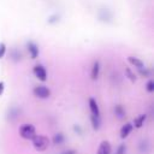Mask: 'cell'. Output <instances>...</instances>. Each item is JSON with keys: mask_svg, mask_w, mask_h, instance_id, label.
Instances as JSON below:
<instances>
[{"mask_svg": "<svg viewBox=\"0 0 154 154\" xmlns=\"http://www.w3.org/2000/svg\"><path fill=\"white\" fill-rule=\"evenodd\" d=\"M90 119H91V124H93L94 130H99L100 124H101V122H100V117H94V116H91Z\"/></svg>", "mask_w": 154, "mask_h": 154, "instance_id": "4fadbf2b", "label": "cell"}, {"mask_svg": "<svg viewBox=\"0 0 154 154\" xmlns=\"http://www.w3.org/2000/svg\"><path fill=\"white\" fill-rule=\"evenodd\" d=\"M114 114H116V117L118 119H124V117H125V109H124V107L122 105H117L114 107Z\"/></svg>", "mask_w": 154, "mask_h": 154, "instance_id": "30bf717a", "label": "cell"}, {"mask_svg": "<svg viewBox=\"0 0 154 154\" xmlns=\"http://www.w3.org/2000/svg\"><path fill=\"white\" fill-rule=\"evenodd\" d=\"M146 89H147V91H149V93H153L154 91V81H148V83H147V85H146Z\"/></svg>", "mask_w": 154, "mask_h": 154, "instance_id": "2e32d148", "label": "cell"}, {"mask_svg": "<svg viewBox=\"0 0 154 154\" xmlns=\"http://www.w3.org/2000/svg\"><path fill=\"white\" fill-rule=\"evenodd\" d=\"M61 154H76V150L75 149H67V150L63 152Z\"/></svg>", "mask_w": 154, "mask_h": 154, "instance_id": "d6986e66", "label": "cell"}, {"mask_svg": "<svg viewBox=\"0 0 154 154\" xmlns=\"http://www.w3.org/2000/svg\"><path fill=\"white\" fill-rule=\"evenodd\" d=\"M97 154H111V144L108 141H102L97 148Z\"/></svg>", "mask_w": 154, "mask_h": 154, "instance_id": "8992f818", "label": "cell"}, {"mask_svg": "<svg viewBox=\"0 0 154 154\" xmlns=\"http://www.w3.org/2000/svg\"><path fill=\"white\" fill-rule=\"evenodd\" d=\"M34 75L36 78H38L40 81H46L47 79V71L42 65H35L34 67Z\"/></svg>", "mask_w": 154, "mask_h": 154, "instance_id": "277c9868", "label": "cell"}, {"mask_svg": "<svg viewBox=\"0 0 154 154\" xmlns=\"http://www.w3.org/2000/svg\"><path fill=\"white\" fill-rule=\"evenodd\" d=\"M32 93L38 99H48L51 96V90L46 85H36L32 89Z\"/></svg>", "mask_w": 154, "mask_h": 154, "instance_id": "3957f363", "label": "cell"}, {"mask_svg": "<svg viewBox=\"0 0 154 154\" xmlns=\"http://www.w3.org/2000/svg\"><path fill=\"white\" fill-rule=\"evenodd\" d=\"M125 73L128 75V77H129L132 82H135V81H136V75H135L130 69H125Z\"/></svg>", "mask_w": 154, "mask_h": 154, "instance_id": "9a60e30c", "label": "cell"}, {"mask_svg": "<svg viewBox=\"0 0 154 154\" xmlns=\"http://www.w3.org/2000/svg\"><path fill=\"white\" fill-rule=\"evenodd\" d=\"M19 135L25 140H32V137L36 135L35 126L31 124H23L19 128Z\"/></svg>", "mask_w": 154, "mask_h": 154, "instance_id": "7a4b0ae2", "label": "cell"}, {"mask_svg": "<svg viewBox=\"0 0 154 154\" xmlns=\"http://www.w3.org/2000/svg\"><path fill=\"white\" fill-rule=\"evenodd\" d=\"M4 89H5V84L4 82H0V96L4 94Z\"/></svg>", "mask_w": 154, "mask_h": 154, "instance_id": "ffe728a7", "label": "cell"}, {"mask_svg": "<svg viewBox=\"0 0 154 154\" xmlns=\"http://www.w3.org/2000/svg\"><path fill=\"white\" fill-rule=\"evenodd\" d=\"M99 71H100V64H99V61H95L91 67V73H90L91 79H96L99 77Z\"/></svg>", "mask_w": 154, "mask_h": 154, "instance_id": "7c38bea8", "label": "cell"}, {"mask_svg": "<svg viewBox=\"0 0 154 154\" xmlns=\"http://www.w3.org/2000/svg\"><path fill=\"white\" fill-rule=\"evenodd\" d=\"M88 102H89V109H90L91 116H94V117H100V109H99V105H97L96 100H95L94 97H90Z\"/></svg>", "mask_w": 154, "mask_h": 154, "instance_id": "5b68a950", "label": "cell"}, {"mask_svg": "<svg viewBox=\"0 0 154 154\" xmlns=\"http://www.w3.org/2000/svg\"><path fill=\"white\" fill-rule=\"evenodd\" d=\"M53 142H54L55 144L63 143V142H64V136H63V134H57V135L54 136V138H53Z\"/></svg>", "mask_w": 154, "mask_h": 154, "instance_id": "5bb4252c", "label": "cell"}, {"mask_svg": "<svg viewBox=\"0 0 154 154\" xmlns=\"http://www.w3.org/2000/svg\"><path fill=\"white\" fill-rule=\"evenodd\" d=\"M32 146L38 152H43L48 148V144H49V140L47 136H43V135H35L32 137Z\"/></svg>", "mask_w": 154, "mask_h": 154, "instance_id": "6da1fadb", "label": "cell"}, {"mask_svg": "<svg viewBox=\"0 0 154 154\" xmlns=\"http://www.w3.org/2000/svg\"><path fill=\"white\" fill-rule=\"evenodd\" d=\"M132 124L131 123H125L123 126H122V129H120V138H126L128 136H129V134L132 131Z\"/></svg>", "mask_w": 154, "mask_h": 154, "instance_id": "52a82bcc", "label": "cell"}, {"mask_svg": "<svg viewBox=\"0 0 154 154\" xmlns=\"http://www.w3.org/2000/svg\"><path fill=\"white\" fill-rule=\"evenodd\" d=\"M5 53H6V45L4 42H0V59L5 55Z\"/></svg>", "mask_w": 154, "mask_h": 154, "instance_id": "ac0fdd59", "label": "cell"}, {"mask_svg": "<svg viewBox=\"0 0 154 154\" xmlns=\"http://www.w3.org/2000/svg\"><path fill=\"white\" fill-rule=\"evenodd\" d=\"M125 153H126V146L125 144H120L116 150V154H125Z\"/></svg>", "mask_w": 154, "mask_h": 154, "instance_id": "e0dca14e", "label": "cell"}, {"mask_svg": "<svg viewBox=\"0 0 154 154\" xmlns=\"http://www.w3.org/2000/svg\"><path fill=\"white\" fill-rule=\"evenodd\" d=\"M28 51H29V53H30L31 59H36V57L38 55V48H37L36 43L29 42V43H28Z\"/></svg>", "mask_w": 154, "mask_h": 154, "instance_id": "9c48e42d", "label": "cell"}, {"mask_svg": "<svg viewBox=\"0 0 154 154\" xmlns=\"http://www.w3.org/2000/svg\"><path fill=\"white\" fill-rule=\"evenodd\" d=\"M146 118H147V116H146V114H140L137 118H135V120H134V125H132V126H135V128L140 129V128L144 124Z\"/></svg>", "mask_w": 154, "mask_h": 154, "instance_id": "8fae6325", "label": "cell"}, {"mask_svg": "<svg viewBox=\"0 0 154 154\" xmlns=\"http://www.w3.org/2000/svg\"><path fill=\"white\" fill-rule=\"evenodd\" d=\"M128 60H129V63L132 65V66H135L136 69H138V70H142V69H144V64H143V61L142 60H140L138 58H136V57H128Z\"/></svg>", "mask_w": 154, "mask_h": 154, "instance_id": "ba28073f", "label": "cell"}]
</instances>
